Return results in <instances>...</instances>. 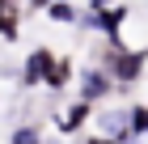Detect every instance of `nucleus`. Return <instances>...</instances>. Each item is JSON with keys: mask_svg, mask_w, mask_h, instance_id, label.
Masks as SVG:
<instances>
[{"mask_svg": "<svg viewBox=\"0 0 148 144\" xmlns=\"http://www.w3.org/2000/svg\"><path fill=\"white\" fill-rule=\"evenodd\" d=\"M51 51H34V55L25 59V72H21V81L25 85H38V81H47V72H51Z\"/></svg>", "mask_w": 148, "mask_h": 144, "instance_id": "obj_1", "label": "nucleus"}, {"mask_svg": "<svg viewBox=\"0 0 148 144\" xmlns=\"http://www.w3.org/2000/svg\"><path fill=\"white\" fill-rule=\"evenodd\" d=\"M144 55H148V51H127V55H119V59H114V76H119V81H136L140 68H144Z\"/></svg>", "mask_w": 148, "mask_h": 144, "instance_id": "obj_2", "label": "nucleus"}, {"mask_svg": "<svg viewBox=\"0 0 148 144\" xmlns=\"http://www.w3.org/2000/svg\"><path fill=\"white\" fill-rule=\"evenodd\" d=\"M106 89H110V76H106V72H97V68L80 76V93H85V102H93V98H102Z\"/></svg>", "mask_w": 148, "mask_h": 144, "instance_id": "obj_3", "label": "nucleus"}, {"mask_svg": "<svg viewBox=\"0 0 148 144\" xmlns=\"http://www.w3.org/2000/svg\"><path fill=\"white\" fill-rule=\"evenodd\" d=\"M93 13H97V25H102L106 34H119V25H123L127 9H102V4H93Z\"/></svg>", "mask_w": 148, "mask_h": 144, "instance_id": "obj_4", "label": "nucleus"}, {"mask_svg": "<svg viewBox=\"0 0 148 144\" xmlns=\"http://www.w3.org/2000/svg\"><path fill=\"white\" fill-rule=\"evenodd\" d=\"M68 76H72L68 59H55V64H51V72H47V85H51V89H59V85H68Z\"/></svg>", "mask_w": 148, "mask_h": 144, "instance_id": "obj_5", "label": "nucleus"}, {"mask_svg": "<svg viewBox=\"0 0 148 144\" xmlns=\"http://www.w3.org/2000/svg\"><path fill=\"white\" fill-rule=\"evenodd\" d=\"M85 114H89V102H76V106L59 119V127H64V132H72V127H80V123H85Z\"/></svg>", "mask_w": 148, "mask_h": 144, "instance_id": "obj_6", "label": "nucleus"}, {"mask_svg": "<svg viewBox=\"0 0 148 144\" xmlns=\"http://www.w3.org/2000/svg\"><path fill=\"white\" fill-rule=\"evenodd\" d=\"M127 123H131V132H148V110H144V106H136V110L127 114Z\"/></svg>", "mask_w": 148, "mask_h": 144, "instance_id": "obj_7", "label": "nucleus"}, {"mask_svg": "<svg viewBox=\"0 0 148 144\" xmlns=\"http://www.w3.org/2000/svg\"><path fill=\"white\" fill-rule=\"evenodd\" d=\"M0 34H9V38L17 34V13H13V9H4V13H0Z\"/></svg>", "mask_w": 148, "mask_h": 144, "instance_id": "obj_8", "label": "nucleus"}, {"mask_svg": "<svg viewBox=\"0 0 148 144\" xmlns=\"http://www.w3.org/2000/svg\"><path fill=\"white\" fill-rule=\"evenodd\" d=\"M51 17H55V21H72V17H76V9H72V4H51Z\"/></svg>", "mask_w": 148, "mask_h": 144, "instance_id": "obj_9", "label": "nucleus"}, {"mask_svg": "<svg viewBox=\"0 0 148 144\" xmlns=\"http://www.w3.org/2000/svg\"><path fill=\"white\" fill-rule=\"evenodd\" d=\"M13 144H38V132L34 127H17L13 132Z\"/></svg>", "mask_w": 148, "mask_h": 144, "instance_id": "obj_10", "label": "nucleus"}, {"mask_svg": "<svg viewBox=\"0 0 148 144\" xmlns=\"http://www.w3.org/2000/svg\"><path fill=\"white\" fill-rule=\"evenodd\" d=\"M89 144H114V140H89ZM119 144H123V140H119Z\"/></svg>", "mask_w": 148, "mask_h": 144, "instance_id": "obj_11", "label": "nucleus"}]
</instances>
